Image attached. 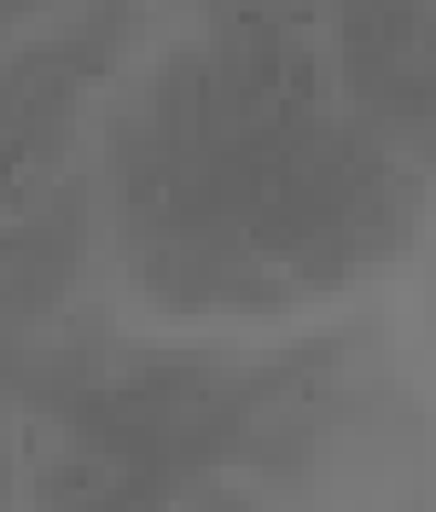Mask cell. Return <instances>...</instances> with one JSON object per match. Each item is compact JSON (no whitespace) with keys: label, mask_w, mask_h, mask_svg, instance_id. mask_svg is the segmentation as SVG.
<instances>
[{"label":"cell","mask_w":436,"mask_h":512,"mask_svg":"<svg viewBox=\"0 0 436 512\" xmlns=\"http://www.w3.org/2000/svg\"><path fill=\"white\" fill-rule=\"evenodd\" d=\"M111 233L175 315L349 291L419 227V175L343 99L309 0H198L105 128Z\"/></svg>","instance_id":"1"},{"label":"cell","mask_w":436,"mask_h":512,"mask_svg":"<svg viewBox=\"0 0 436 512\" xmlns=\"http://www.w3.org/2000/svg\"><path fill=\"white\" fill-rule=\"evenodd\" d=\"M343 396V332L268 361L88 367L47 396L35 512H274L309 483Z\"/></svg>","instance_id":"2"},{"label":"cell","mask_w":436,"mask_h":512,"mask_svg":"<svg viewBox=\"0 0 436 512\" xmlns=\"http://www.w3.org/2000/svg\"><path fill=\"white\" fill-rule=\"evenodd\" d=\"M343 99L384 146L436 169V0H309Z\"/></svg>","instance_id":"3"},{"label":"cell","mask_w":436,"mask_h":512,"mask_svg":"<svg viewBox=\"0 0 436 512\" xmlns=\"http://www.w3.org/2000/svg\"><path fill=\"white\" fill-rule=\"evenodd\" d=\"M41 6H47V0H0V41L18 30V24H30Z\"/></svg>","instance_id":"4"},{"label":"cell","mask_w":436,"mask_h":512,"mask_svg":"<svg viewBox=\"0 0 436 512\" xmlns=\"http://www.w3.org/2000/svg\"><path fill=\"white\" fill-rule=\"evenodd\" d=\"M12 478H18V466H12V448L0 443V512L12 507Z\"/></svg>","instance_id":"5"}]
</instances>
